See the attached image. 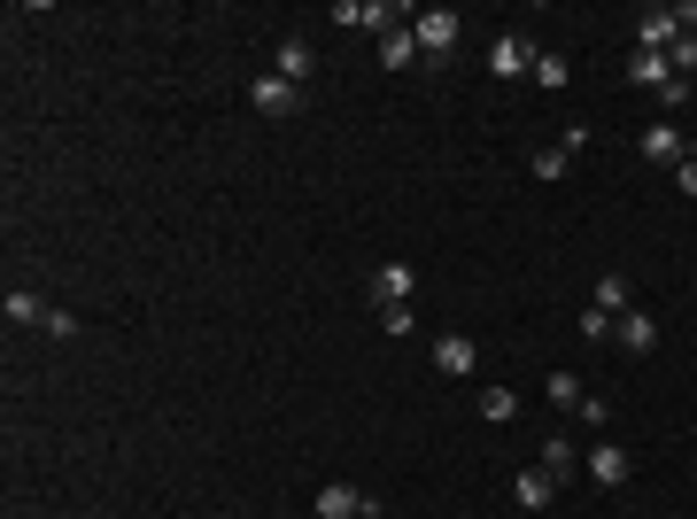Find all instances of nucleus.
I'll use <instances>...</instances> for the list:
<instances>
[{"label": "nucleus", "mask_w": 697, "mask_h": 519, "mask_svg": "<svg viewBox=\"0 0 697 519\" xmlns=\"http://www.w3.org/2000/svg\"><path fill=\"white\" fill-rule=\"evenodd\" d=\"M636 155H643V163H682V155H689V140H682V125H674V117H659V125H643Z\"/></svg>", "instance_id": "39448f33"}, {"label": "nucleus", "mask_w": 697, "mask_h": 519, "mask_svg": "<svg viewBox=\"0 0 697 519\" xmlns=\"http://www.w3.org/2000/svg\"><path fill=\"white\" fill-rule=\"evenodd\" d=\"M682 102H689V78H666V85H659V109H666V117H674V109H682Z\"/></svg>", "instance_id": "393cba45"}, {"label": "nucleus", "mask_w": 697, "mask_h": 519, "mask_svg": "<svg viewBox=\"0 0 697 519\" xmlns=\"http://www.w3.org/2000/svg\"><path fill=\"white\" fill-rule=\"evenodd\" d=\"M566 163H574V148H566V140L535 148V179H566Z\"/></svg>", "instance_id": "aec40b11"}, {"label": "nucleus", "mask_w": 697, "mask_h": 519, "mask_svg": "<svg viewBox=\"0 0 697 519\" xmlns=\"http://www.w3.org/2000/svg\"><path fill=\"white\" fill-rule=\"evenodd\" d=\"M551 496H558V488H551V481H543L535 465H528V473H511V504H519V511H543Z\"/></svg>", "instance_id": "dca6fc26"}, {"label": "nucleus", "mask_w": 697, "mask_h": 519, "mask_svg": "<svg viewBox=\"0 0 697 519\" xmlns=\"http://www.w3.org/2000/svg\"><path fill=\"white\" fill-rule=\"evenodd\" d=\"M674 39H682V16H674V9H643V16H636V47H643V55H666Z\"/></svg>", "instance_id": "423d86ee"}, {"label": "nucleus", "mask_w": 697, "mask_h": 519, "mask_svg": "<svg viewBox=\"0 0 697 519\" xmlns=\"http://www.w3.org/2000/svg\"><path fill=\"white\" fill-rule=\"evenodd\" d=\"M628 473H636V458H628L621 443H596V450H589V481H596V488H628Z\"/></svg>", "instance_id": "0eeeda50"}, {"label": "nucleus", "mask_w": 697, "mask_h": 519, "mask_svg": "<svg viewBox=\"0 0 697 519\" xmlns=\"http://www.w3.org/2000/svg\"><path fill=\"white\" fill-rule=\"evenodd\" d=\"M535 458H543V465H535V473H543V481H551V488H558V481H574V443H566V435H551V443H543V450H535Z\"/></svg>", "instance_id": "2eb2a0df"}, {"label": "nucleus", "mask_w": 697, "mask_h": 519, "mask_svg": "<svg viewBox=\"0 0 697 519\" xmlns=\"http://www.w3.org/2000/svg\"><path fill=\"white\" fill-rule=\"evenodd\" d=\"M596 310H613V318H621V310H636V295H628V280H621V272H604V280H596Z\"/></svg>", "instance_id": "a211bd4d"}, {"label": "nucleus", "mask_w": 697, "mask_h": 519, "mask_svg": "<svg viewBox=\"0 0 697 519\" xmlns=\"http://www.w3.org/2000/svg\"><path fill=\"white\" fill-rule=\"evenodd\" d=\"M666 62H674V78H697V32H682V39L666 47Z\"/></svg>", "instance_id": "4be33fe9"}, {"label": "nucleus", "mask_w": 697, "mask_h": 519, "mask_svg": "<svg viewBox=\"0 0 697 519\" xmlns=\"http://www.w3.org/2000/svg\"><path fill=\"white\" fill-rule=\"evenodd\" d=\"M411 287H418V272H411V264H380V272H373V303H380V310L411 303Z\"/></svg>", "instance_id": "9b49d317"}, {"label": "nucleus", "mask_w": 697, "mask_h": 519, "mask_svg": "<svg viewBox=\"0 0 697 519\" xmlns=\"http://www.w3.org/2000/svg\"><path fill=\"white\" fill-rule=\"evenodd\" d=\"M434 365H442L450 380H465V373L481 365V341H473V333H442V341H434Z\"/></svg>", "instance_id": "6e6552de"}, {"label": "nucleus", "mask_w": 697, "mask_h": 519, "mask_svg": "<svg viewBox=\"0 0 697 519\" xmlns=\"http://www.w3.org/2000/svg\"><path fill=\"white\" fill-rule=\"evenodd\" d=\"M39 333H47V341H70V333H78V318H70V310H47V326H39Z\"/></svg>", "instance_id": "a878e982"}, {"label": "nucleus", "mask_w": 697, "mask_h": 519, "mask_svg": "<svg viewBox=\"0 0 697 519\" xmlns=\"http://www.w3.org/2000/svg\"><path fill=\"white\" fill-rule=\"evenodd\" d=\"M628 78H636V85H651V94H659V85L674 78V62H666V55H643V47H636V55H628Z\"/></svg>", "instance_id": "f3484780"}, {"label": "nucleus", "mask_w": 697, "mask_h": 519, "mask_svg": "<svg viewBox=\"0 0 697 519\" xmlns=\"http://www.w3.org/2000/svg\"><path fill=\"white\" fill-rule=\"evenodd\" d=\"M248 102L264 109V117H295V109H303V85H287L280 70H264V78L248 85Z\"/></svg>", "instance_id": "20e7f679"}, {"label": "nucleus", "mask_w": 697, "mask_h": 519, "mask_svg": "<svg viewBox=\"0 0 697 519\" xmlns=\"http://www.w3.org/2000/svg\"><path fill=\"white\" fill-rule=\"evenodd\" d=\"M674 179H682V194H697V155H682V163H674Z\"/></svg>", "instance_id": "bb28decb"}, {"label": "nucleus", "mask_w": 697, "mask_h": 519, "mask_svg": "<svg viewBox=\"0 0 697 519\" xmlns=\"http://www.w3.org/2000/svg\"><path fill=\"white\" fill-rule=\"evenodd\" d=\"M613 341H621L628 357H651V350H659V318L636 303V310H621V318H613Z\"/></svg>", "instance_id": "7ed1b4c3"}, {"label": "nucleus", "mask_w": 697, "mask_h": 519, "mask_svg": "<svg viewBox=\"0 0 697 519\" xmlns=\"http://www.w3.org/2000/svg\"><path fill=\"white\" fill-rule=\"evenodd\" d=\"M581 341H613V310L589 303V310H581Z\"/></svg>", "instance_id": "5701e85b"}, {"label": "nucleus", "mask_w": 697, "mask_h": 519, "mask_svg": "<svg viewBox=\"0 0 697 519\" xmlns=\"http://www.w3.org/2000/svg\"><path fill=\"white\" fill-rule=\"evenodd\" d=\"M488 70H496V78H528V70H535V47L519 39V32H504V39L488 47Z\"/></svg>", "instance_id": "1a4fd4ad"}, {"label": "nucleus", "mask_w": 697, "mask_h": 519, "mask_svg": "<svg viewBox=\"0 0 697 519\" xmlns=\"http://www.w3.org/2000/svg\"><path fill=\"white\" fill-rule=\"evenodd\" d=\"M528 78H535V85H566V62H558V55H535V70H528Z\"/></svg>", "instance_id": "b1692460"}, {"label": "nucleus", "mask_w": 697, "mask_h": 519, "mask_svg": "<svg viewBox=\"0 0 697 519\" xmlns=\"http://www.w3.org/2000/svg\"><path fill=\"white\" fill-rule=\"evenodd\" d=\"M543 396H551L558 411H581V396H589V388H581L574 373H551V388H543Z\"/></svg>", "instance_id": "412c9836"}, {"label": "nucleus", "mask_w": 697, "mask_h": 519, "mask_svg": "<svg viewBox=\"0 0 697 519\" xmlns=\"http://www.w3.org/2000/svg\"><path fill=\"white\" fill-rule=\"evenodd\" d=\"M411 39H418L426 62H442V55L458 47V16H450V9H418V16H411Z\"/></svg>", "instance_id": "f257e3e1"}, {"label": "nucleus", "mask_w": 697, "mask_h": 519, "mask_svg": "<svg viewBox=\"0 0 697 519\" xmlns=\"http://www.w3.org/2000/svg\"><path fill=\"white\" fill-rule=\"evenodd\" d=\"M481 418H488V426L519 418V396H511V388H481Z\"/></svg>", "instance_id": "6ab92c4d"}, {"label": "nucleus", "mask_w": 697, "mask_h": 519, "mask_svg": "<svg viewBox=\"0 0 697 519\" xmlns=\"http://www.w3.org/2000/svg\"><path fill=\"white\" fill-rule=\"evenodd\" d=\"M310 511H318V519H357V511H365V488H349V481H326V488L310 496Z\"/></svg>", "instance_id": "9d476101"}, {"label": "nucleus", "mask_w": 697, "mask_h": 519, "mask_svg": "<svg viewBox=\"0 0 697 519\" xmlns=\"http://www.w3.org/2000/svg\"><path fill=\"white\" fill-rule=\"evenodd\" d=\"M411 62H426V55H418V39H411V24L380 32V70H411Z\"/></svg>", "instance_id": "ddd939ff"}, {"label": "nucleus", "mask_w": 697, "mask_h": 519, "mask_svg": "<svg viewBox=\"0 0 697 519\" xmlns=\"http://www.w3.org/2000/svg\"><path fill=\"white\" fill-rule=\"evenodd\" d=\"M326 24H341V32H380V24H388V32H395L403 16L388 9V0H333V9H326Z\"/></svg>", "instance_id": "f03ea898"}, {"label": "nucleus", "mask_w": 697, "mask_h": 519, "mask_svg": "<svg viewBox=\"0 0 697 519\" xmlns=\"http://www.w3.org/2000/svg\"><path fill=\"white\" fill-rule=\"evenodd\" d=\"M47 310H55V303H39L32 287H9V303H0V318H9V326H47Z\"/></svg>", "instance_id": "4468645a"}, {"label": "nucleus", "mask_w": 697, "mask_h": 519, "mask_svg": "<svg viewBox=\"0 0 697 519\" xmlns=\"http://www.w3.org/2000/svg\"><path fill=\"white\" fill-rule=\"evenodd\" d=\"M310 70H318V47L295 32V39H280V78L287 85H310Z\"/></svg>", "instance_id": "f8f14e48"}]
</instances>
